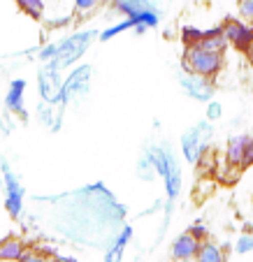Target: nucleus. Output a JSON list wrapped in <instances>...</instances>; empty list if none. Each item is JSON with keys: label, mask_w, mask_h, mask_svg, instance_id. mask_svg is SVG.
<instances>
[{"label": "nucleus", "mask_w": 253, "mask_h": 262, "mask_svg": "<svg viewBox=\"0 0 253 262\" xmlns=\"http://www.w3.org/2000/svg\"><path fill=\"white\" fill-rule=\"evenodd\" d=\"M181 68H184V72H195L200 77L214 79L223 70V54L221 51H209L200 45L186 47L184 56H181Z\"/></svg>", "instance_id": "1"}, {"label": "nucleus", "mask_w": 253, "mask_h": 262, "mask_svg": "<svg viewBox=\"0 0 253 262\" xmlns=\"http://www.w3.org/2000/svg\"><path fill=\"white\" fill-rule=\"evenodd\" d=\"M95 37H100L98 30H81V33L70 35V37H65L58 45V54H56V58L49 60V63L58 70H68L70 65H75L77 60L86 54V49L93 45Z\"/></svg>", "instance_id": "2"}, {"label": "nucleus", "mask_w": 253, "mask_h": 262, "mask_svg": "<svg viewBox=\"0 0 253 262\" xmlns=\"http://www.w3.org/2000/svg\"><path fill=\"white\" fill-rule=\"evenodd\" d=\"M212 121H200L195 128L186 130L181 135V154H184L186 163L198 165V160L209 151V142H212Z\"/></svg>", "instance_id": "3"}, {"label": "nucleus", "mask_w": 253, "mask_h": 262, "mask_svg": "<svg viewBox=\"0 0 253 262\" xmlns=\"http://www.w3.org/2000/svg\"><path fill=\"white\" fill-rule=\"evenodd\" d=\"M112 7L121 14L135 19L137 26H146V28H156L160 24V12L151 0H112ZM135 26V28H137Z\"/></svg>", "instance_id": "4"}, {"label": "nucleus", "mask_w": 253, "mask_h": 262, "mask_svg": "<svg viewBox=\"0 0 253 262\" xmlns=\"http://www.w3.org/2000/svg\"><path fill=\"white\" fill-rule=\"evenodd\" d=\"M91 74H93V68H91V65H79V68H75L70 72V77H65L63 91H60V112H63V107H68L72 100H77V98L89 93Z\"/></svg>", "instance_id": "5"}, {"label": "nucleus", "mask_w": 253, "mask_h": 262, "mask_svg": "<svg viewBox=\"0 0 253 262\" xmlns=\"http://www.w3.org/2000/svg\"><path fill=\"white\" fill-rule=\"evenodd\" d=\"M0 167H3V181H5V209L12 218H19L21 211H24V195H26V188L21 179L16 177L14 172L10 169L7 160H0Z\"/></svg>", "instance_id": "6"}, {"label": "nucleus", "mask_w": 253, "mask_h": 262, "mask_svg": "<svg viewBox=\"0 0 253 262\" xmlns=\"http://www.w3.org/2000/svg\"><path fill=\"white\" fill-rule=\"evenodd\" d=\"M63 70L54 68L51 63H45V68L37 72V89H40L42 102L60 104V91H63Z\"/></svg>", "instance_id": "7"}, {"label": "nucleus", "mask_w": 253, "mask_h": 262, "mask_svg": "<svg viewBox=\"0 0 253 262\" xmlns=\"http://www.w3.org/2000/svg\"><path fill=\"white\" fill-rule=\"evenodd\" d=\"M179 86L184 89L188 98L198 100V102H212L214 100V84L207 77H200L195 72H181L179 74Z\"/></svg>", "instance_id": "8"}, {"label": "nucleus", "mask_w": 253, "mask_h": 262, "mask_svg": "<svg viewBox=\"0 0 253 262\" xmlns=\"http://www.w3.org/2000/svg\"><path fill=\"white\" fill-rule=\"evenodd\" d=\"M221 26H223V35L230 47H235L239 51H248L253 40V26L244 24V21L235 19V16H228Z\"/></svg>", "instance_id": "9"}, {"label": "nucleus", "mask_w": 253, "mask_h": 262, "mask_svg": "<svg viewBox=\"0 0 253 262\" xmlns=\"http://www.w3.org/2000/svg\"><path fill=\"white\" fill-rule=\"evenodd\" d=\"M24 93H26V79H12L5 95V107L16 119L26 123L28 121V112H26V104H24Z\"/></svg>", "instance_id": "10"}, {"label": "nucleus", "mask_w": 253, "mask_h": 262, "mask_svg": "<svg viewBox=\"0 0 253 262\" xmlns=\"http://www.w3.org/2000/svg\"><path fill=\"white\" fill-rule=\"evenodd\" d=\"M200 246H202V242H200L198 237H193V234L186 230V232H181V234H179V237L172 242L170 255H172L174 260H191V257L198 255Z\"/></svg>", "instance_id": "11"}, {"label": "nucleus", "mask_w": 253, "mask_h": 262, "mask_svg": "<svg viewBox=\"0 0 253 262\" xmlns=\"http://www.w3.org/2000/svg\"><path fill=\"white\" fill-rule=\"evenodd\" d=\"M253 135H235V137L228 139V144H225V158H228V163L233 165V167H239L242 169V163H244V154H246V146L248 142H251Z\"/></svg>", "instance_id": "12"}, {"label": "nucleus", "mask_w": 253, "mask_h": 262, "mask_svg": "<svg viewBox=\"0 0 253 262\" xmlns=\"http://www.w3.org/2000/svg\"><path fill=\"white\" fill-rule=\"evenodd\" d=\"M130 239H133V228H130V225H123L121 232L116 234V239L112 242L107 255H104V262H121L123 260V251H125V246H128Z\"/></svg>", "instance_id": "13"}, {"label": "nucleus", "mask_w": 253, "mask_h": 262, "mask_svg": "<svg viewBox=\"0 0 253 262\" xmlns=\"http://www.w3.org/2000/svg\"><path fill=\"white\" fill-rule=\"evenodd\" d=\"M24 242L16 237H7L0 242V262H19L24 257Z\"/></svg>", "instance_id": "14"}, {"label": "nucleus", "mask_w": 253, "mask_h": 262, "mask_svg": "<svg viewBox=\"0 0 253 262\" xmlns=\"http://www.w3.org/2000/svg\"><path fill=\"white\" fill-rule=\"evenodd\" d=\"M195 260L198 262H225V255H223V251H221L216 244L207 239V242H202V246H200Z\"/></svg>", "instance_id": "15"}, {"label": "nucleus", "mask_w": 253, "mask_h": 262, "mask_svg": "<svg viewBox=\"0 0 253 262\" xmlns=\"http://www.w3.org/2000/svg\"><path fill=\"white\" fill-rule=\"evenodd\" d=\"M135 19H130V16H125L123 21H119V24H114V26H110V28H104L102 33H100V37L98 40L100 42H110V40H114L116 35H121V33H125V30H130L133 28L135 30Z\"/></svg>", "instance_id": "16"}, {"label": "nucleus", "mask_w": 253, "mask_h": 262, "mask_svg": "<svg viewBox=\"0 0 253 262\" xmlns=\"http://www.w3.org/2000/svg\"><path fill=\"white\" fill-rule=\"evenodd\" d=\"M16 5L24 10V14H28L35 21H42L45 16V0H16Z\"/></svg>", "instance_id": "17"}, {"label": "nucleus", "mask_w": 253, "mask_h": 262, "mask_svg": "<svg viewBox=\"0 0 253 262\" xmlns=\"http://www.w3.org/2000/svg\"><path fill=\"white\" fill-rule=\"evenodd\" d=\"M202 40H204V30L195 28V26H184L181 28V42H184V47L200 45Z\"/></svg>", "instance_id": "18"}, {"label": "nucleus", "mask_w": 253, "mask_h": 262, "mask_svg": "<svg viewBox=\"0 0 253 262\" xmlns=\"http://www.w3.org/2000/svg\"><path fill=\"white\" fill-rule=\"evenodd\" d=\"M221 116H223V104L219 102V100H212V102H207V114H204V119L207 121H219Z\"/></svg>", "instance_id": "19"}, {"label": "nucleus", "mask_w": 253, "mask_h": 262, "mask_svg": "<svg viewBox=\"0 0 253 262\" xmlns=\"http://www.w3.org/2000/svg\"><path fill=\"white\" fill-rule=\"evenodd\" d=\"M56 54H58V45H56V42H49V45L40 47V51H37V58H40L42 63H49V60L56 58Z\"/></svg>", "instance_id": "20"}, {"label": "nucleus", "mask_w": 253, "mask_h": 262, "mask_svg": "<svg viewBox=\"0 0 253 262\" xmlns=\"http://www.w3.org/2000/svg\"><path fill=\"white\" fill-rule=\"evenodd\" d=\"M235 251H237L239 255L253 253V234H242V237L237 239V244H235Z\"/></svg>", "instance_id": "21"}, {"label": "nucleus", "mask_w": 253, "mask_h": 262, "mask_svg": "<svg viewBox=\"0 0 253 262\" xmlns=\"http://www.w3.org/2000/svg\"><path fill=\"white\" fill-rule=\"evenodd\" d=\"M188 232L193 234V237H198L200 242H207V234H209V232H207V228L202 225V221H195L193 225L188 228Z\"/></svg>", "instance_id": "22"}, {"label": "nucleus", "mask_w": 253, "mask_h": 262, "mask_svg": "<svg viewBox=\"0 0 253 262\" xmlns=\"http://www.w3.org/2000/svg\"><path fill=\"white\" fill-rule=\"evenodd\" d=\"M239 14L246 21H253V0H239Z\"/></svg>", "instance_id": "23"}, {"label": "nucleus", "mask_w": 253, "mask_h": 262, "mask_svg": "<svg viewBox=\"0 0 253 262\" xmlns=\"http://www.w3.org/2000/svg\"><path fill=\"white\" fill-rule=\"evenodd\" d=\"M100 0H75V10L77 12H91Z\"/></svg>", "instance_id": "24"}, {"label": "nucleus", "mask_w": 253, "mask_h": 262, "mask_svg": "<svg viewBox=\"0 0 253 262\" xmlns=\"http://www.w3.org/2000/svg\"><path fill=\"white\" fill-rule=\"evenodd\" d=\"M251 165H253V137H251V142H248V146H246V154H244V163H242V169L251 167Z\"/></svg>", "instance_id": "25"}, {"label": "nucleus", "mask_w": 253, "mask_h": 262, "mask_svg": "<svg viewBox=\"0 0 253 262\" xmlns=\"http://www.w3.org/2000/svg\"><path fill=\"white\" fill-rule=\"evenodd\" d=\"M19 262H49V260H47L45 255H37V253H28V251H26L24 257H21Z\"/></svg>", "instance_id": "26"}, {"label": "nucleus", "mask_w": 253, "mask_h": 262, "mask_svg": "<svg viewBox=\"0 0 253 262\" xmlns=\"http://www.w3.org/2000/svg\"><path fill=\"white\" fill-rule=\"evenodd\" d=\"M54 262H77V260H72V257H54Z\"/></svg>", "instance_id": "27"}, {"label": "nucleus", "mask_w": 253, "mask_h": 262, "mask_svg": "<svg viewBox=\"0 0 253 262\" xmlns=\"http://www.w3.org/2000/svg\"><path fill=\"white\" fill-rule=\"evenodd\" d=\"M174 262H198L195 257H191V260H174Z\"/></svg>", "instance_id": "28"}, {"label": "nucleus", "mask_w": 253, "mask_h": 262, "mask_svg": "<svg viewBox=\"0 0 253 262\" xmlns=\"http://www.w3.org/2000/svg\"><path fill=\"white\" fill-rule=\"evenodd\" d=\"M248 54L253 56V40H251V47H248Z\"/></svg>", "instance_id": "29"}]
</instances>
